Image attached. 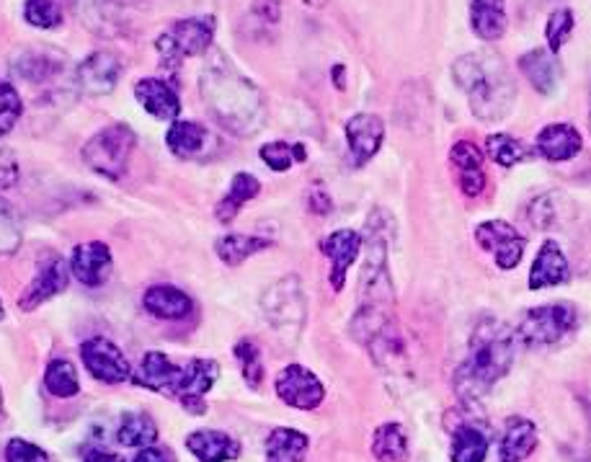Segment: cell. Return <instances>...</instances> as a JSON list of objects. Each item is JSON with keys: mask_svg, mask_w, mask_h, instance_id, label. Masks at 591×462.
Returning a JSON list of instances; mask_svg holds the SVG:
<instances>
[{"mask_svg": "<svg viewBox=\"0 0 591 462\" xmlns=\"http://www.w3.org/2000/svg\"><path fill=\"white\" fill-rule=\"evenodd\" d=\"M199 88L207 109L230 133L245 137L264 125V102L258 88L222 52H214L204 65Z\"/></svg>", "mask_w": 591, "mask_h": 462, "instance_id": "cell-1", "label": "cell"}, {"mask_svg": "<svg viewBox=\"0 0 591 462\" xmlns=\"http://www.w3.org/2000/svg\"><path fill=\"white\" fill-rule=\"evenodd\" d=\"M514 361L511 330L496 318L483 321L471 338V349L455 375V390L465 403L488 392L502 377L509 375Z\"/></svg>", "mask_w": 591, "mask_h": 462, "instance_id": "cell-2", "label": "cell"}, {"mask_svg": "<svg viewBox=\"0 0 591 462\" xmlns=\"http://www.w3.org/2000/svg\"><path fill=\"white\" fill-rule=\"evenodd\" d=\"M457 86L467 94L471 109L483 122H498L511 112L517 102V86L506 71L504 60L486 52H471V55L457 57L452 65Z\"/></svg>", "mask_w": 591, "mask_h": 462, "instance_id": "cell-3", "label": "cell"}, {"mask_svg": "<svg viewBox=\"0 0 591 462\" xmlns=\"http://www.w3.org/2000/svg\"><path fill=\"white\" fill-rule=\"evenodd\" d=\"M261 311H264L268 326L284 342L295 344L305 328V318H308V303H305L300 276L289 274L282 276L279 282H274L264 292V297H261Z\"/></svg>", "mask_w": 591, "mask_h": 462, "instance_id": "cell-4", "label": "cell"}, {"mask_svg": "<svg viewBox=\"0 0 591 462\" xmlns=\"http://www.w3.org/2000/svg\"><path fill=\"white\" fill-rule=\"evenodd\" d=\"M135 150V133L127 125H112L98 129L91 140L83 145V160L91 171L109 181H119L127 174L129 156Z\"/></svg>", "mask_w": 591, "mask_h": 462, "instance_id": "cell-5", "label": "cell"}, {"mask_svg": "<svg viewBox=\"0 0 591 462\" xmlns=\"http://www.w3.org/2000/svg\"><path fill=\"white\" fill-rule=\"evenodd\" d=\"M576 326H579L576 307L566 303H550L532 307V311L521 315L517 336L527 346H550L563 342L566 336H571Z\"/></svg>", "mask_w": 591, "mask_h": 462, "instance_id": "cell-6", "label": "cell"}, {"mask_svg": "<svg viewBox=\"0 0 591 462\" xmlns=\"http://www.w3.org/2000/svg\"><path fill=\"white\" fill-rule=\"evenodd\" d=\"M475 241H478L483 251H488L494 256L496 266L504 269V272L517 269L527 251V238H521L519 230L506 220L481 222L475 228Z\"/></svg>", "mask_w": 591, "mask_h": 462, "instance_id": "cell-7", "label": "cell"}, {"mask_svg": "<svg viewBox=\"0 0 591 462\" xmlns=\"http://www.w3.org/2000/svg\"><path fill=\"white\" fill-rule=\"evenodd\" d=\"M276 396L292 408H303V411H313L324 403L326 388L318 380V375H313L308 367L303 365H287L276 375Z\"/></svg>", "mask_w": 591, "mask_h": 462, "instance_id": "cell-8", "label": "cell"}, {"mask_svg": "<svg viewBox=\"0 0 591 462\" xmlns=\"http://www.w3.org/2000/svg\"><path fill=\"white\" fill-rule=\"evenodd\" d=\"M81 359L86 361V369L91 372V377H96L98 382L119 385L133 375L125 351L104 336L88 338V342L81 346Z\"/></svg>", "mask_w": 591, "mask_h": 462, "instance_id": "cell-9", "label": "cell"}, {"mask_svg": "<svg viewBox=\"0 0 591 462\" xmlns=\"http://www.w3.org/2000/svg\"><path fill=\"white\" fill-rule=\"evenodd\" d=\"M218 377H220V367H218V361H212V359H191L181 367V380H179V390H176V396L181 398V403L189 413L207 411L204 396L214 388Z\"/></svg>", "mask_w": 591, "mask_h": 462, "instance_id": "cell-10", "label": "cell"}, {"mask_svg": "<svg viewBox=\"0 0 591 462\" xmlns=\"http://www.w3.org/2000/svg\"><path fill=\"white\" fill-rule=\"evenodd\" d=\"M347 143L351 153V164L365 166L378 156L382 143H386V125L378 114H355L347 122Z\"/></svg>", "mask_w": 591, "mask_h": 462, "instance_id": "cell-11", "label": "cell"}, {"mask_svg": "<svg viewBox=\"0 0 591 462\" xmlns=\"http://www.w3.org/2000/svg\"><path fill=\"white\" fill-rule=\"evenodd\" d=\"M67 282H71V266H67L65 259H50L48 264H44L36 276L29 284L24 295L19 300V307L21 311L32 313L40 307L42 303H48V300L63 295L67 290Z\"/></svg>", "mask_w": 591, "mask_h": 462, "instance_id": "cell-12", "label": "cell"}, {"mask_svg": "<svg viewBox=\"0 0 591 462\" xmlns=\"http://www.w3.org/2000/svg\"><path fill=\"white\" fill-rule=\"evenodd\" d=\"M112 249L102 241H88L75 245L71 256V272L86 287H102L112 274Z\"/></svg>", "mask_w": 591, "mask_h": 462, "instance_id": "cell-13", "label": "cell"}, {"mask_svg": "<svg viewBox=\"0 0 591 462\" xmlns=\"http://www.w3.org/2000/svg\"><path fill=\"white\" fill-rule=\"evenodd\" d=\"M362 243L365 238L355 233V230H336V233L320 241V251L331 261V287L336 292L344 290V282H347L349 269L357 261L359 251H362Z\"/></svg>", "mask_w": 591, "mask_h": 462, "instance_id": "cell-14", "label": "cell"}, {"mask_svg": "<svg viewBox=\"0 0 591 462\" xmlns=\"http://www.w3.org/2000/svg\"><path fill=\"white\" fill-rule=\"evenodd\" d=\"M122 63L112 52H94L78 67V86L88 96H106L117 88Z\"/></svg>", "mask_w": 591, "mask_h": 462, "instance_id": "cell-15", "label": "cell"}, {"mask_svg": "<svg viewBox=\"0 0 591 462\" xmlns=\"http://www.w3.org/2000/svg\"><path fill=\"white\" fill-rule=\"evenodd\" d=\"M571 280V266H568L566 253L560 251L556 241H545L537 251V259L532 269H529V290H545V287H558Z\"/></svg>", "mask_w": 591, "mask_h": 462, "instance_id": "cell-16", "label": "cell"}, {"mask_svg": "<svg viewBox=\"0 0 591 462\" xmlns=\"http://www.w3.org/2000/svg\"><path fill=\"white\" fill-rule=\"evenodd\" d=\"M181 380V367L173 365L163 351H148L135 372V382L140 388L163 392V396H176Z\"/></svg>", "mask_w": 591, "mask_h": 462, "instance_id": "cell-17", "label": "cell"}, {"mask_svg": "<svg viewBox=\"0 0 591 462\" xmlns=\"http://www.w3.org/2000/svg\"><path fill=\"white\" fill-rule=\"evenodd\" d=\"M135 98L140 106L160 122H176L181 112V102L176 91L163 78H143L135 86Z\"/></svg>", "mask_w": 591, "mask_h": 462, "instance_id": "cell-18", "label": "cell"}, {"mask_svg": "<svg viewBox=\"0 0 591 462\" xmlns=\"http://www.w3.org/2000/svg\"><path fill=\"white\" fill-rule=\"evenodd\" d=\"M583 140L579 135V129L571 125H548L540 129L537 135L535 150L540 153L545 160H552V164H563V160H571L581 153Z\"/></svg>", "mask_w": 591, "mask_h": 462, "instance_id": "cell-19", "label": "cell"}, {"mask_svg": "<svg viewBox=\"0 0 591 462\" xmlns=\"http://www.w3.org/2000/svg\"><path fill=\"white\" fill-rule=\"evenodd\" d=\"M187 447L199 462H230L238 460V454H241V444L228 431L220 429L194 431V434L187 437Z\"/></svg>", "mask_w": 591, "mask_h": 462, "instance_id": "cell-20", "label": "cell"}, {"mask_svg": "<svg viewBox=\"0 0 591 462\" xmlns=\"http://www.w3.org/2000/svg\"><path fill=\"white\" fill-rule=\"evenodd\" d=\"M168 34L173 36L176 48L181 50L183 57H199L210 52L214 42V17L183 19Z\"/></svg>", "mask_w": 591, "mask_h": 462, "instance_id": "cell-21", "label": "cell"}, {"mask_svg": "<svg viewBox=\"0 0 591 462\" xmlns=\"http://www.w3.org/2000/svg\"><path fill=\"white\" fill-rule=\"evenodd\" d=\"M519 71L527 75L537 94L550 96L560 83V63L550 50H532L519 57Z\"/></svg>", "mask_w": 591, "mask_h": 462, "instance_id": "cell-22", "label": "cell"}, {"mask_svg": "<svg viewBox=\"0 0 591 462\" xmlns=\"http://www.w3.org/2000/svg\"><path fill=\"white\" fill-rule=\"evenodd\" d=\"M145 311L163 321H181L191 313V297L171 284H156L143 295Z\"/></svg>", "mask_w": 591, "mask_h": 462, "instance_id": "cell-23", "label": "cell"}, {"mask_svg": "<svg viewBox=\"0 0 591 462\" xmlns=\"http://www.w3.org/2000/svg\"><path fill=\"white\" fill-rule=\"evenodd\" d=\"M67 60L60 55L57 50H27L21 52L17 63H13V71H17L19 78H24L29 83H44L63 71Z\"/></svg>", "mask_w": 591, "mask_h": 462, "instance_id": "cell-24", "label": "cell"}, {"mask_svg": "<svg viewBox=\"0 0 591 462\" xmlns=\"http://www.w3.org/2000/svg\"><path fill=\"white\" fill-rule=\"evenodd\" d=\"M488 444L490 434L481 423H460V427L452 431L450 458L452 462H486Z\"/></svg>", "mask_w": 591, "mask_h": 462, "instance_id": "cell-25", "label": "cell"}, {"mask_svg": "<svg viewBox=\"0 0 591 462\" xmlns=\"http://www.w3.org/2000/svg\"><path fill=\"white\" fill-rule=\"evenodd\" d=\"M471 27L481 40H502L506 27H509L504 0H471Z\"/></svg>", "mask_w": 591, "mask_h": 462, "instance_id": "cell-26", "label": "cell"}, {"mask_svg": "<svg viewBox=\"0 0 591 462\" xmlns=\"http://www.w3.org/2000/svg\"><path fill=\"white\" fill-rule=\"evenodd\" d=\"M537 447V427L529 419H514L506 421V431L502 439V447H498V454H502V462H521L527 460L529 454L535 452Z\"/></svg>", "mask_w": 591, "mask_h": 462, "instance_id": "cell-27", "label": "cell"}, {"mask_svg": "<svg viewBox=\"0 0 591 462\" xmlns=\"http://www.w3.org/2000/svg\"><path fill=\"white\" fill-rule=\"evenodd\" d=\"M310 439L297 429H274L266 439V462H305Z\"/></svg>", "mask_w": 591, "mask_h": 462, "instance_id": "cell-28", "label": "cell"}, {"mask_svg": "<svg viewBox=\"0 0 591 462\" xmlns=\"http://www.w3.org/2000/svg\"><path fill=\"white\" fill-rule=\"evenodd\" d=\"M207 143H210V133L199 122H173L166 135L168 150L176 158H194L207 148Z\"/></svg>", "mask_w": 591, "mask_h": 462, "instance_id": "cell-29", "label": "cell"}, {"mask_svg": "<svg viewBox=\"0 0 591 462\" xmlns=\"http://www.w3.org/2000/svg\"><path fill=\"white\" fill-rule=\"evenodd\" d=\"M258 191H261V183L256 176H251V174H235L233 176V181H230V189H228V195L222 197V202L218 204V210H214V214H218V220L220 222H233L235 220V214L241 212V207L243 204H249L253 197H258Z\"/></svg>", "mask_w": 591, "mask_h": 462, "instance_id": "cell-30", "label": "cell"}, {"mask_svg": "<svg viewBox=\"0 0 591 462\" xmlns=\"http://www.w3.org/2000/svg\"><path fill=\"white\" fill-rule=\"evenodd\" d=\"M372 454L380 462H409V437L401 423L388 421L372 437Z\"/></svg>", "mask_w": 591, "mask_h": 462, "instance_id": "cell-31", "label": "cell"}, {"mask_svg": "<svg viewBox=\"0 0 591 462\" xmlns=\"http://www.w3.org/2000/svg\"><path fill=\"white\" fill-rule=\"evenodd\" d=\"M268 245H272V241H268V238L230 233V235H222L220 241L214 243V251H218V256L222 259V264L238 266V264H243L245 259H251L253 253L268 249Z\"/></svg>", "mask_w": 591, "mask_h": 462, "instance_id": "cell-32", "label": "cell"}, {"mask_svg": "<svg viewBox=\"0 0 591 462\" xmlns=\"http://www.w3.org/2000/svg\"><path fill=\"white\" fill-rule=\"evenodd\" d=\"M486 153H488V158L502 168H514L532 158V148H529V145L521 143L519 137L506 135V133L488 135Z\"/></svg>", "mask_w": 591, "mask_h": 462, "instance_id": "cell-33", "label": "cell"}, {"mask_svg": "<svg viewBox=\"0 0 591 462\" xmlns=\"http://www.w3.org/2000/svg\"><path fill=\"white\" fill-rule=\"evenodd\" d=\"M117 439H119V444L140 447V450H145V447L156 444L158 427H156V421H152L148 413H140V411L127 413L125 419H122V423H119Z\"/></svg>", "mask_w": 591, "mask_h": 462, "instance_id": "cell-34", "label": "cell"}, {"mask_svg": "<svg viewBox=\"0 0 591 462\" xmlns=\"http://www.w3.org/2000/svg\"><path fill=\"white\" fill-rule=\"evenodd\" d=\"M44 388H48L55 398H73L81 392L78 372L67 359L50 361L48 372H44Z\"/></svg>", "mask_w": 591, "mask_h": 462, "instance_id": "cell-35", "label": "cell"}, {"mask_svg": "<svg viewBox=\"0 0 591 462\" xmlns=\"http://www.w3.org/2000/svg\"><path fill=\"white\" fill-rule=\"evenodd\" d=\"M308 158L305 156V148L303 145H289V143H266L264 148H261V160L272 168L276 174H284L289 171L292 164H303V160Z\"/></svg>", "mask_w": 591, "mask_h": 462, "instance_id": "cell-36", "label": "cell"}, {"mask_svg": "<svg viewBox=\"0 0 591 462\" xmlns=\"http://www.w3.org/2000/svg\"><path fill=\"white\" fill-rule=\"evenodd\" d=\"M235 359L238 365H241V372L245 377V382L253 385V388H258L261 380H264V361H261V351L258 346L249 342V338H243V342L235 344Z\"/></svg>", "mask_w": 591, "mask_h": 462, "instance_id": "cell-37", "label": "cell"}, {"mask_svg": "<svg viewBox=\"0 0 591 462\" xmlns=\"http://www.w3.org/2000/svg\"><path fill=\"white\" fill-rule=\"evenodd\" d=\"M573 24H576V19L571 9H558L550 13L548 24H545V36H548V48L552 55H558V52L563 50V44L571 40Z\"/></svg>", "mask_w": 591, "mask_h": 462, "instance_id": "cell-38", "label": "cell"}, {"mask_svg": "<svg viewBox=\"0 0 591 462\" xmlns=\"http://www.w3.org/2000/svg\"><path fill=\"white\" fill-rule=\"evenodd\" d=\"M24 19L36 29H57L63 27V9L55 0H27Z\"/></svg>", "mask_w": 591, "mask_h": 462, "instance_id": "cell-39", "label": "cell"}, {"mask_svg": "<svg viewBox=\"0 0 591 462\" xmlns=\"http://www.w3.org/2000/svg\"><path fill=\"white\" fill-rule=\"evenodd\" d=\"M21 112H24V102H21L19 91L9 81H0V137L17 127Z\"/></svg>", "mask_w": 591, "mask_h": 462, "instance_id": "cell-40", "label": "cell"}, {"mask_svg": "<svg viewBox=\"0 0 591 462\" xmlns=\"http://www.w3.org/2000/svg\"><path fill=\"white\" fill-rule=\"evenodd\" d=\"M529 222H532V225L537 230H550V228H556L558 225V210H556V195H542V197H537L532 207H529Z\"/></svg>", "mask_w": 591, "mask_h": 462, "instance_id": "cell-41", "label": "cell"}, {"mask_svg": "<svg viewBox=\"0 0 591 462\" xmlns=\"http://www.w3.org/2000/svg\"><path fill=\"white\" fill-rule=\"evenodd\" d=\"M452 166L457 168V174H471V171H483V153L475 148L473 143H457L455 148L450 150Z\"/></svg>", "mask_w": 591, "mask_h": 462, "instance_id": "cell-42", "label": "cell"}, {"mask_svg": "<svg viewBox=\"0 0 591 462\" xmlns=\"http://www.w3.org/2000/svg\"><path fill=\"white\" fill-rule=\"evenodd\" d=\"M21 243V230H19V222L13 218V212L0 202V256H6V253H13L19 249Z\"/></svg>", "mask_w": 591, "mask_h": 462, "instance_id": "cell-43", "label": "cell"}, {"mask_svg": "<svg viewBox=\"0 0 591 462\" xmlns=\"http://www.w3.org/2000/svg\"><path fill=\"white\" fill-rule=\"evenodd\" d=\"M6 462H50L48 452L27 439H11L6 444Z\"/></svg>", "mask_w": 591, "mask_h": 462, "instance_id": "cell-44", "label": "cell"}, {"mask_svg": "<svg viewBox=\"0 0 591 462\" xmlns=\"http://www.w3.org/2000/svg\"><path fill=\"white\" fill-rule=\"evenodd\" d=\"M156 50H158V57H160V67H168V71H179V65H181V50L176 48V42H173V36L171 34H160L158 36V42H156Z\"/></svg>", "mask_w": 591, "mask_h": 462, "instance_id": "cell-45", "label": "cell"}, {"mask_svg": "<svg viewBox=\"0 0 591 462\" xmlns=\"http://www.w3.org/2000/svg\"><path fill=\"white\" fill-rule=\"evenodd\" d=\"M19 181V164L11 150L0 148V191H6Z\"/></svg>", "mask_w": 591, "mask_h": 462, "instance_id": "cell-46", "label": "cell"}, {"mask_svg": "<svg viewBox=\"0 0 591 462\" xmlns=\"http://www.w3.org/2000/svg\"><path fill=\"white\" fill-rule=\"evenodd\" d=\"M253 17H258L264 24H276L282 17V0H253Z\"/></svg>", "mask_w": 591, "mask_h": 462, "instance_id": "cell-47", "label": "cell"}, {"mask_svg": "<svg viewBox=\"0 0 591 462\" xmlns=\"http://www.w3.org/2000/svg\"><path fill=\"white\" fill-rule=\"evenodd\" d=\"M457 181H460V189H463L465 197H481L483 189H486V176H483V171L460 174Z\"/></svg>", "mask_w": 591, "mask_h": 462, "instance_id": "cell-48", "label": "cell"}, {"mask_svg": "<svg viewBox=\"0 0 591 462\" xmlns=\"http://www.w3.org/2000/svg\"><path fill=\"white\" fill-rule=\"evenodd\" d=\"M135 462H166V454L158 450V447H145V450H140V454H137Z\"/></svg>", "mask_w": 591, "mask_h": 462, "instance_id": "cell-49", "label": "cell"}, {"mask_svg": "<svg viewBox=\"0 0 591 462\" xmlns=\"http://www.w3.org/2000/svg\"><path fill=\"white\" fill-rule=\"evenodd\" d=\"M310 202H318V207H316L318 214H328V212H331V199H328L326 195H313Z\"/></svg>", "mask_w": 591, "mask_h": 462, "instance_id": "cell-50", "label": "cell"}, {"mask_svg": "<svg viewBox=\"0 0 591 462\" xmlns=\"http://www.w3.org/2000/svg\"><path fill=\"white\" fill-rule=\"evenodd\" d=\"M86 462H125V460L117 458V454H109V452H94V454H88Z\"/></svg>", "mask_w": 591, "mask_h": 462, "instance_id": "cell-51", "label": "cell"}, {"mask_svg": "<svg viewBox=\"0 0 591 462\" xmlns=\"http://www.w3.org/2000/svg\"><path fill=\"white\" fill-rule=\"evenodd\" d=\"M334 73H336V86H339V88H344V81H341V73H344V67H341V65H336V67H334Z\"/></svg>", "mask_w": 591, "mask_h": 462, "instance_id": "cell-52", "label": "cell"}, {"mask_svg": "<svg viewBox=\"0 0 591 462\" xmlns=\"http://www.w3.org/2000/svg\"><path fill=\"white\" fill-rule=\"evenodd\" d=\"M3 315H6V311H3V303H0V321H3Z\"/></svg>", "mask_w": 591, "mask_h": 462, "instance_id": "cell-53", "label": "cell"}, {"mask_svg": "<svg viewBox=\"0 0 591 462\" xmlns=\"http://www.w3.org/2000/svg\"><path fill=\"white\" fill-rule=\"evenodd\" d=\"M0 411H3V392H0Z\"/></svg>", "mask_w": 591, "mask_h": 462, "instance_id": "cell-54", "label": "cell"}, {"mask_svg": "<svg viewBox=\"0 0 591 462\" xmlns=\"http://www.w3.org/2000/svg\"><path fill=\"white\" fill-rule=\"evenodd\" d=\"M589 127H591V114H589Z\"/></svg>", "mask_w": 591, "mask_h": 462, "instance_id": "cell-55", "label": "cell"}]
</instances>
